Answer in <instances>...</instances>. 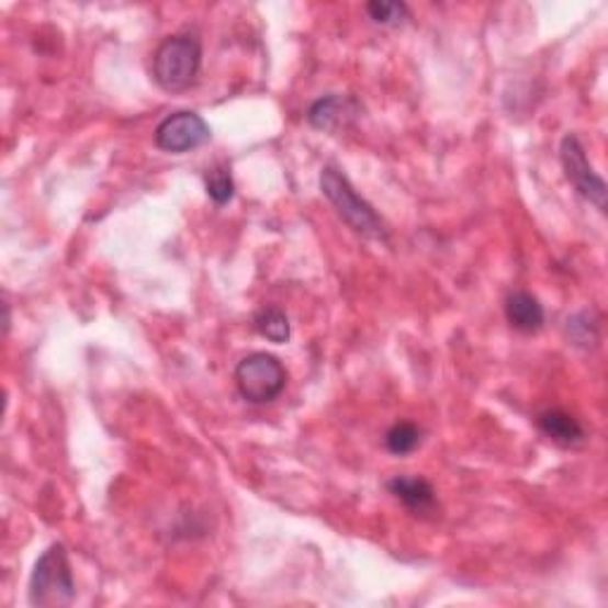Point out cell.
<instances>
[{
  "label": "cell",
  "mask_w": 608,
  "mask_h": 608,
  "mask_svg": "<svg viewBox=\"0 0 608 608\" xmlns=\"http://www.w3.org/2000/svg\"><path fill=\"white\" fill-rule=\"evenodd\" d=\"M202 67V43L193 34H173L153 55V79L167 93L191 89Z\"/></svg>",
  "instance_id": "3"
},
{
  "label": "cell",
  "mask_w": 608,
  "mask_h": 608,
  "mask_svg": "<svg viewBox=\"0 0 608 608\" xmlns=\"http://www.w3.org/2000/svg\"><path fill=\"white\" fill-rule=\"evenodd\" d=\"M255 328L262 338L283 345L291 340V322L283 309L279 307H264L255 314Z\"/></svg>",
  "instance_id": "11"
},
{
  "label": "cell",
  "mask_w": 608,
  "mask_h": 608,
  "mask_svg": "<svg viewBox=\"0 0 608 608\" xmlns=\"http://www.w3.org/2000/svg\"><path fill=\"white\" fill-rule=\"evenodd\" d=\"M212 138L210 124L193 110L171 112L155 128V146L171 155H185L205 146Z\"/></svg>",
  "instance_id": "6"
},
{
  "label": "cell",
  "mask_w": 608,
  "mask_h": 608,
  "mask_svg": "<svg viewBox=\"0 0 608 608\" xmlns=\"http://www.w3.org/2000/svg\"><path fill=\"white\" fill-rule=\"evenodd\" d=\"M559 159L568 183L581 193L589 205H595L599 212H606V181L589 165L583 140L575 134H566L561 138Z\"/></svg>",
  "instance_id": "5"
},
{
  "label": "cell",
  "mask_w": 608,
  "mask_h": 608,
  "mask_svg": "<svg viewBox=\"0 0 608 608\" xmlns=\"http://www.w3.org/2000/svg\"><path fill=\"white\" fill-rule=\"evenodd\" d=\"M318 183H322V193L326 195L333 210L338 212L340 219L350 226L354 234L364 236L369 240H383V243L387 240L385 222L375 214V210L369 205V202L354 191L350 179H347L338 167L333 165L324 167Z\"/></svg>",
  "instance_id": "1"
},
{
  "label": "cell",
  "mask_w": 608,
  "mask_h": 608,
  "mask_svg": "<svg viewBox=\"0 0 608 608\" xmlns=\"http://www.w3.org/2000/svg\"><path fill=\"white\" fill-rule=\"evenodd\" d=\"M234 381L243 399L250 404H271L288 385V371L279 357L269 352H252L238 361Z\"/></svg>",
  "instance_id": "4"
},
{
  "label": "cell",
  "mask_w": 608,
  "mask_h": 608,
  "mask_svg": "<svg viewBox=\"0 0 608 608\" xmlns=\"http://www.w3.org/2000/svg\"><path fill=\"white\" fill-rule=\"evenodd\" d=\"M566 333H568V338L573 340V345L589 350V347H595L597 340H599V324L589 312H577V314L568 316Z\"/></svg>",
  "instance_id": "14"
},
{
  "label": "cell",
  "mask_w": 608,
  "mask_h": 608,
  "mask_svg": "<svg viewBox=\"0 0 608 608\" xmlns=\"http://www.w3.org/2000/svg\"><path fill=\"white\" fill-rule=\"evenodd\" d=\"M77 599L67 547L55 542L36 561L29 577V604L36 608H63Z\"/></svg>",
  "instance_id": "2"
},
{
  "label": "cell",
  "mask_w": 608,
  "mask_h": 608,
  "mask_svg": "<svg viewBox=\"0 0 608 608\" xmlns=\"http://www.w3.org/2000/svg\"><path fill=\"white\" fill-rule=\"evenodd\" d=\"M367 14L379 26H399L409 18V8L404 3H393V0H373V3H367Z\"/></svg>",
  "instance_id": "15"
},
{
  "label": "cell",
  "mask_w": 608,
  "mask_h": 608,
  "mask_svg": "<svg viewBox=\"0 0 608 608\" xmlns=\"http://www.w3.org/2000/svg\"><path fill=\"white\" fill-rule=\"evenodd\" d=\"M387 492L414 516H432L438 511V495L421 475H395L387 481Z\"/></svg>",
  "instance_id": "8"
},
{
  "label": "cell",
  "mask_w": 608,
  "mask_h": 608,
  "mask_svg": "<svg viewBox=\"0 0 608 608\" xmlns=\"http://www.w3.org/2000/svg\"><path fill=\"white\" fill-rule=\"evenodd\" d=\"M538 428L542 436L561 447H581L587 442V432L575 416L563 409H547L538 416Z\"/></svg>",
  "instance_id": "9"
},
{
  "label": "cell",
  "mask_w": 608,
  "mask_h": 608,
  "mask_svg": "<svg viewBox=\"0 0 608 608\" xmlns=\"http://www.w3.org/2000/svg\"><path fill=\"white\" fill-rule=\"evenodd\" d=\"M361 114V108L354 98L342 93H328L314 100L307 110V122L326 134H338L350 128Z\"/></svg>",
  "instance_id": "7"
},
{
  "label": "cell",
  "mask_w": 608,
  "mask_h": 608,
  "mask_svg": "<svg viewBox=\"0 0 608 608\" xmlns=\"http://www.w3.org/2000/svg\"><path fill=\"white\" fill-rule=\"evenodd\" d=\"M504 314L511 328L520 333H538L544 326V307L538 297L526 291H514L506 295Z\"/></svg>",
  "instance_id": "10"
},
{
  "label": "cell",
  "mask_w": 608,
  "mask_h": 608,
  "mask_svg": "<svg viewBox=\"0 0 608 608\" xmlns=\"http://www.w3.org/2000/svg\"><path fill=\"white\" fill-rule=\"evenodd\" d=\"M424 432L412 421H397L393 428L385 432V447L390 454L407 457L412 454L418 444H421Z\"/></svg>",
  "instance_id": "12"
},
{
  "label": "cell",
  "mask_w": 608,
  "mask_h": 608,
  "mask_svg": "<svg viewBox=\"0 0 608 608\" xmlns=\"http://www.w3.org/2000/svg\"><path fill=\"white\" fill-rule=\"evenodd\" d=\"M205 188H207V198L214 202V205H228L236 195V183L234 177H230V169L224 165H216L214 169L207 171L205 177Z\"/></svg>",
  "instance_id": "13"
}]
</instances>
